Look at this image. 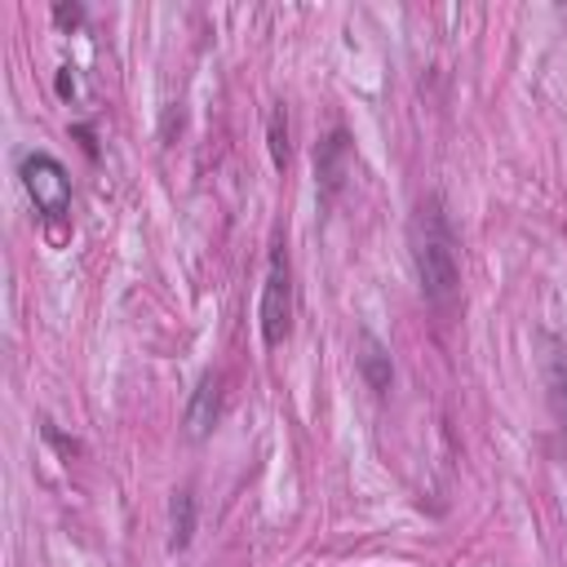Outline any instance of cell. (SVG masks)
Returning <instances> with one entry per match:
<instances>
[{
  "label": "cell",
  "instance_id": "6da1fadb",
  "mask_svg": "<svg viewBox=\"0 0 567 567\" xmlns=\"http://www.w3.org/2000/svg\"><path fill=\"white\" fill-rule=\"evenodd\" d=\"M408 252L421 284V297L430 306H452L461 292V261H456V235L443 213L439 195H425L408 217Z\"/></svg>",
  "mask_w": 567,
  "mask_h": 567
},
{
  "label": "cell",
  "instance_id": "7a4b0ae2",
  "mask_svg": "<svg viewBox=\"0 0 567 567\" xmlns=\"http://www.w3.org/2000/svg\"><path fill=\"white\" fill-rule=\"evenodd\" d=\"M257 319H261V341L270 350L284 346V337L292 332V270H288V252L284 248L270 252L261 301H257Z\"/></svg>",
  "mask_w": 567,
  "mask_h": 567
},
{
  "label": "cell",
  "instance_id": "3957f363",
  "mask_svg": "<svg viewBox=\"0 0 567 567\" xmlns=\"http://www.w3.org/2000/svg\"><path fill=\"white\" fill-rule=\"evenodd\" d=\"M22 186L44 217H62L71 208V177L49 151H31L22 159Z\"/></svg>",
  "mask_w": 567,
  "mask_h": 567
},
{
  "label": "cell",
  "instance_id": "277c9868",
  "mask_svg": "<svg viewBox=\"0 0 567 567\" xmlns=\"http://www.w3.org/2000/svg\"><path fill=\"white\" fill-rule=\"evenodd\" d=\"M315 177H319V195L332 199L341 190V182L350 177V137L346 128H332L328 142H319L315 151Z\"/></svg>",
  "mask_w": 567,
  "mask_h": 567
},
{
  "label": "cell",
  "instance_id": "5b68a950",
  "mask_svg": "<svg viewBox=\"0 0 567 567\" xmlns=\"http://www.w3.org/2000/svg\"><path fill=\"white\" fill-rule=\"evenodd\" d=\"M217 416H221V381L208 372V377H199V385H195V394L186 403V434L190 439H208Z\"/></svg>",
  "mask_w": 567,
  "mask_h": 567
},
{
  "label": "cell",
  "instance_id": "8992f818",
  "mask_svg": "<svg viewBox=\"0 0 567 567\" xmlns=\"http://www.w3.org/2000/svg\"><path fill=\"white\" fill-rule=\"evenodd\" d=\"M354 363H359L363 381H368L377 394H385V390H390V381H394V363H390V350H385V346H381V337H372L368 328L354 337Z\"/></svg>",
  "mask_w": 567,
  "mask_h": 567
},
{
  "label": "cell",
  "instance_id": "52a82bcc",
  "mask_svg": "<svg viewBox=\"0 0 567 567\" xmlns=\"http://www.w3.org/2000/svg\"><path fill=\"white\" fill-rule=\"evenodd\" d=\"M168 518H173V536H168V549H186V545H190V536H195V487H190V483L173 492Z\"/></svg>",
  "mask_w": 567,
  "mask_h": 567
},
{
  "label": "cell",
  "instance_id": "ba28073f",
  "mask_svg": "<svg viewBox=\"0 0 567 567\" xmlns=\"http://www.w3.org/2000/svg\"><path fill=\"white\" fill-rule=\"evenodd\" d=\"M549 385H554V399H558V412H563V421H567V363L554 354L549 359Z\"/></svg>",
  "mask_w": 567,
  "mask_h": 567
},
{
  "label": "cell",
  "instance_id": "9c48e42d",
  "mask_svg": "<svg viewBox=\"0 0 567 567\" xmlns=\"http://www.w3.org/2000/svg\"><path fill=\"white\" fill-rule=\"evenodd\" d=\"M279 124H284V115L275 111V115H270V155H275V164L288 159V133H279Z\"/></svg>",
  "mask_w": 567,
  "mask_h": 567
},
{
  "label": "cell",
  "instance_id": "30bf717a",
  "mask_svg": "<svg viewBox=\"0 0 567 567\" xmlns=\"http://www.w3.org/2000/svg\"><path fill=\"white\" fill-rule=\"evenodd\" d=\"M58 93H75V75H71V66H62V75H58Z\"/></svg>",
  "mask_w": 567,
  "mask_h": 567
},
{
  "label": "cell",
  "instance_id": "8fae6325",
  "mask_svg": "<svg viewBox=\"0 0 567 567\" xmlns=\"http://www.w3.org/2000/svg\"><path fill=\"white\" fill-rule=\"evenodd\" d=\"M58 22H80V9H66V4H62V9H58Z\"/></svg>",
  "mask_w": 567,
  "mask_h": 567
}]
</instances>
